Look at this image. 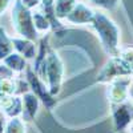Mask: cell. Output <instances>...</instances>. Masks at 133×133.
<instances>
[{"instance_id": "7", "label": "cell", "mask_w": 133, "mask_h": 133, "mask_svg": "<svg viewBox=\"0 0 133 133\" xmlns=\"http://www.w3.org/2000/svg\"><path fill=\"white\" fill-rule=\"evenodd\" d=\"M12 39L14 48L20 53L24 59H33L36 56V49H35V44L32 40L28 39H17V37H11Z\"/></svg>"}, {"instance_id": "16", "label": "cell", "mask_w": 133, "mask_h": 133, "mask_svg": "<svg viewBox=\"0 0 133 133\" xmlns=\"http://www.w3.org/2000/svg\"><path fill=\"white\" fill-rule=\"evenodd\" d=\"M41 0H21V3H23L24 7H27L28 9H32L33 7H36L40 4Z\"/></svg>"}, {"instance_id": "5", "label": "cell", "mask_w": 133, "mask_h": 133, "mask_svg": "<svg viewBox=\"0 0 133 133\" xmlns=\"http://www.w3.org/2000/svg\"><path fill=\"white\" fill-rule=\"evenodd\" d=\"M39 108V98L35 93H25L23 97V115L25 121H31L35 118V115Z\"/></svg>"}, {"instance_id": "1", "label": "cell", "mask_w": 133, "mask_h": 133, "mask_svg": "<svg viewBox=\"0 0 133 133\" xmlns=\"http://www.w3.org/2000/svg\"><path fill=\"white\" fill-rule=\"evenodd\" d=\"M92 25L98 33L105 51L110 55H116L118 48V36H120V32L116 24L104 14L95 12Z\"/></svg>"}, {"instance_id": "12", "label": "cell", "mask_w": 133, "mask_h": 133, "mask_svg": "<svg viewBox=\"0 0 133 133\" xmlns=\"http://www.w3.org/2000/svg\"><path fill=\"white\" fill-rule=\"evenodd\" d=\"M32 17H33V24H35V28L37 32H47L51 29V24H49L48 19L41 12L32 14Z\"/></svg>"}, {"instance_id": "15", "label": "cell", "mask_w": 133, "mask_h": 133, "mask_svg": "<svg viewBox=\"0 0 133 133\" xmlns=\"http://www.w3.org/2000/svg\"><path fill=\"white\" fill-rule=\"evenodd\" d=\"M14 77V71H11L5 64H0V79Z\"/></svg>"}, {"instance_id": "13", "label": "cell", "mask_w": 133, "mask_h": 133, "mask_svg": "<svg viewBox=\"0 0 133 133\" xmlns=\"http://www.w3.org/2000/svg\"><path fill=\"white\" fill-rule=\"evenodd\" d=\"M5 133H25V128L17 117H14L9 121V124L5 129Z\"/></svg>"}, {"instance_id": "6", "label": "cell", "mask_w": 133, "mask_h": 133, "mask_svg": "<svg viewBox=\"0 0 133 133\" xmlns=\"http://www.w3.org/2000/svg\"><path fill=\"white\" fill-rule=\"evenodd\" d=\"M39 5L41 8V14L48 19L51 28L53 31L61 29L63 24L60 23V20L56 17V14H55V0H41Z\"/></svg>"}, {"instance_id": "9", "label": "cell", "mask_w": 133, "mask_h": 133, "mask_svg": "<svg viewBox=\"0 0 133 133\" xmlns=\"http://www.w3.org/2000/svg\"><path fill=\"white\" fill-rule=\"evenodd\" d=\"M130 109L127 105H121L115 110L113 117H115V123H116V129H123L130 121V118H132V110Z\"/></svg>"}, {"instance_id": "18", "label": "cell", "mask_w": 133, "mask_h": 133, "mask_svg": "<svg viewBox=\"0 0 133 133\" xmlns=\"http://www.w3.org/2000/svg\"><path fill=\"white\" fill-rule=\"evenodd\" d=\"M3 128H4V118L0 115V133H3Z\"/></svg>"}, {"instance_id": "10", "label": "cell", "mask_w": 133, "mask_h": 133, "mask_svg": "<svg viewBox=\"0 0 133 133\" xmlns=\"http://www.w3.org/2000/svg\"><path fill=\"white\" fill-rule=\"evenodd\" d=\"M77 0H55V14L57 19H65L76 5Z\"/></svg>"}, {"instance_id": "3", "label": "cell", "mask_w": 133, "mask_h": 133, "mask_svg": "<svg viewBox=\"0 0 133 133\" xmlns=\"http://www.w3.org/2000/svg\"><path fill=\"white\" fill-rule=\"evenodd\" d=\"M25 73H27L28 85L31 87V89L33 91V93L37 96V98H41V101L44 103V105H45L48 109H51L55 105V103H56V100H55L53 96L51 95L49 89H45V85L43 84L41 79L32 71V68L29 65H27Z\"/></svg>"}, {"instance_id": "11", "label": "cell", "mask_w": 133, "mask_h": 133, "mask_svg": "<svg viewBox=\"0 0 133 133\" xmlns=\"http://www.w3.org/2000/svg\"><path fill=\"white\" fill-rule=\"evenodd\" d=\"M12 52H14L12 39L8 37V35L5 33V29L3 27H0V61H3Z\"/></svg>"}, {"instance_id": "4", "label": "cell", "mask_w": 133, "mask_h": 133, "mask_svg": "<svg viewBox=\"0 0 133 133\" xmlns=\"http://www.w3.org/2000/svg\"><path fill=\"white\" fill-rule=\"evenodd\" d=\"M95 16V11H92L89 7H87L83 3H76L73 9L71 11V14L65 17V20H68L69 23L73 24H88L92 23Z\"/></svg>"}, {"instance_id": "14", "label": "cell", "mask_w": 133, "mask_h": 133, "mask_svg": "<svg viewBox=\"0 0 133 133\" xmlns=\"http://www.w3.org/2000/svg\"><path fill=\"white\" fill-rule=\"evenodd\" d=\"M118 2L120 0H91V3L104 9H115L118 5Z\"/></svg>"}, {"instance_id": "8", "label": "cell", "mask_w": 133, "mask_h": 133, "mask_svg": "<svg viewBox=\"0 0 133 133\" xmlns=\"http://www.w3.org/2000/svg\"><path fill=\"white\" fill-rule=\"evenodd\" d=\"M3 64H5L11 71H14L16 73L23 72L27 68L25 59L21 56L20 53H17V52H12L11 55H8V56L3 60Z\"/></svg>"}, {"instance_id": "17", "label": "cell", "mask_w": 133, "mask_h": 133, "mask_svg": "<svg viewBox=\"0 0 133 133\" xmlns=\"http://www.w3.org/2000/svg\"><path fill=\"white\" fill-rule=\"evenodd\" d=\"M11 2H12V0H0V15H2L4 11L8 8Z\"/></svg>"}, {"instance_id": "2", "label": "cell", "mask_w": 133, "mask_h": 133, "mask_svg": "<svg viewBox=\"0 0 133 133\" xmlns=\"http://www.w3.org/2000/svg\"><path fill=\"white\" fill-rule=\"evenodd\" d=\"M12 23L16 32L20 36L28 40H36L39 32L33 24V17L31 14V9L23 5L21 0H16L14 9H12Z\"/></svg>"}]
</instances>
